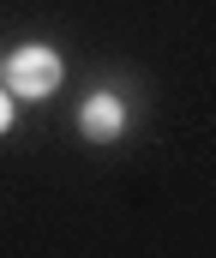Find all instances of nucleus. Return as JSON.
Wrapping results in <instances>:
<instances>
[{
  "instance_id": "1",
  "label": "nucleus",
  "mask_w": 216,
  "mask_h": 258,
  "mask_svg": "<svg viewBox=\"0 0 216 258\" xmlns=\"http://www.w3.org/2000/svg\"><path fill=\"white\" fill-rule=\"evenodd\" d=\"M6 72V96H54L60 90V54L54 48H42V42H24V48H12V60L0 66Z\"/></svg>"
},
{
  "instance_id": "2",
  "label": "nucleus",
  "mask_w": 216,
  "mask_h": 258,
  "mask_svg": "<svg viewBox=\"0 0 216 258\" xmlns=\"http://www.w3.org/2000/svg\"><path fill=\"white\" fill-rule=\"evenodd\" d=\"M78 126L90 132L96 144H108V138H120V126H126V108H120V96H108V90H96V96L84 102V114H78Z\"/></svg>"
},
{
  "instance_id": "3",
  "label": "nucleus",
  "mask_w": 216,
  "mask_h": 258,
  "mask_svg": "<svg viewBox=\"0 0 216 258\" xmlns=\"http://www.w3.org/2000/svg\"><path fill=\"white\" fill-rule=\"evenodd\" d=\"M12 126V96H6V90H0V132Z\"/></svg>"
},
{
  "instance_id": "4",
  "label": "nucleus",
  "mask_w": 216,
  "mask_h": 258,
  "mask_svg": "<svg viewBox=\"0 0 216 258\" xmlns=\"http://www.w3.org/2000/svg\"><path fill=\"white\" fill-rule=\"evenodd\" d=\"M0 66H6V60H0Z\"/></svg>"
}]
</instances>
